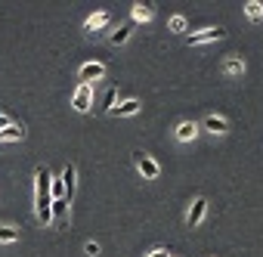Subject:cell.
<instances>
[{"instance_id":"obj_1","label":"cell","mask_w":263,"mask_h":257,"mask_svg":"<svg viewBox=\"0 0 263 257\" xmlns=\"http://www.w3.org/2000/svg\"><path fill=\"white\" fill-rule=\"evenodd\" d=\"M34 180H37V198H34V211H37V220L44 223V226H50L53 223V211H50V205H53V183H50V171L41 164L37 171H34Z\"/></svg>"},{"instance_id":"obj_2","label":"cell","mask_w":263,"mask_h":257,"mask_svg":"<svg viewBox=\"0 0 263 257\" xmlns=\"http://www.w3.org/2000/svg\"><path fill=\"white\" fill-rule=\"evenodd\" d=\"M134 161H137V168L143 171V177H146V180H155V177H158V161H155V158H149L146 152H134Z\"/></svg>"},{"instance_id":"obj_3","label":"cell","mask_w":263,"mask_h":257,"mask_svg":"<svg viewBox=\"0 0 263 257\" xmlns=\"http://www.w3.org/2000/svg\"><path fill=\"white\" fill-rule=\"evenodd\" d=\"M223 38H226L223 28H204V31H198V34H189V44L198 47V44H211V41H223Z\"/></svg>"},{"instance_id":"obj_4","label":"cell","mask_w":263,"mask_h":257,"mask_svg":"<svg viewBox=\"0 0 263 257\" xmlns=\"http://www.w3.org/2000/svg\"><path fill=\"white\" fill-rule=\"evenodd\" d=\"M90 102H93V87L81 84L74 90V112H90Z\"/></svg>"},{"instance_id":"obj_5","label":"cell","mask_w":263,"mask_h":257,"mask_svg":"<svg viewBox=\"0 0 263 257\" xmlns=\"http://www.w3.org/2000/svg\"><path fill=\"white\" fill-rule=\"evenodd\" d=\"M102 75H105V65H102V62H87V65H81V71H78V78H81L84 84L99 81Z\"/></svg>"},{"instance_id":"obj_6","label":"cell","mask_w":263,"mask_h":257,"mask_svg":"<svg viewBox=\"0 0 263 257\" xmlns=\"http://www.w3.org/2000/svg\"><path fill=\"white\" fill-rule=\"evenodd\" d=\"M204 214H208V201H204V198H195V201H192V211H189V217H186L189 229H195V226L204 220Z\"/></svg>"},{"instance_id":"obj_7","label":"cell","mask_w":263,"mask_h":257,"mask_svg":"<svg viewBox=\"0 0 263 257\" xmlns=\"http://www.w3.org/2000/svg\"><path fill=\"white\" fill-rule=\"evenodd\" d=\"M195 137H198V124H195V121L177 124V140H180V143H189V140H195Z\"/></svg>"},{"instance_id":"obj_8","label":"cell","mask_w":263,"mask_h":257,"mask_svg":"<svg viewBox=\"0 0 263 257\" xmlns=\"http://www.w3.org/2000/svg\"><path fill=\"white\" fill-rule=\"evenodd\" d=\"M62 189H65V201L74 195V164H65L62 171Z\"/></svg>"},{"instance_id":"obj_9","label":"cell","mask_w":263,"mask_h":257,"mask_svg":"<svg viewBox=\"0 0 263 257\" xmlns=\"http://www.w3.org/2000/svg\"><path fill=\"white\" fill-rule=\"evenodd\" d=\"M143 108V102L140 99H127V102H121L118 108H111V115H118V118H124V115H137Z\"/></svg>"},{"instance_id":"obj_10","label":"cell","mask_w":263,"mask_h":257,"mask_svg":"<svg viewBox=\"0 0 263 257\" xmlns=\"http://www.w3.org/2000/svg\"><path fill=\"white\" fill-rule=\"evenodd\" d=\"M108 22H111L108 13H96V16H90V19L84 22V28H87V31H99V28H105Z\"/></svg>"},{"instance_id":"obj_11","label":"cell","mask_w":263,"mask_h":257,"mask_svg":"<svg viewBox=\"0 0 263 257\" xmlns=\"http://www.w3.org/2000/svg\"><path fill=\"white\" fill-rule=\"evenodd\" d=\"M130 31H134V19H130V22H124V25H121L118 31H111V38H108V41H111L115 47H121V44H124V41L130 38Z\"/></svg>"},{"instance_id":"obj_12","label":"cell","mask_w":263,"mask_h":257,"mask_svg":"<svg viewBox=\"0 0 263 257\" xmlns=\"http://www.w3.org/2000/svg\"><path fill=\"white\" fill-rule=\"evenodd\" d=\"M204 127H208L211 134H226V121L217 118V115H208V118H204Z\"/></svg>"},{"instance_id":"obj_13","label":"cell","mask_w":263,"mask_h":257,"mask_svg":"<svg viewBox=\"0 0 263 257\" xmlns=\"http://www.w3.org/2000/svg\"><path fill=\"white\" fill-rule=\"evenodd\" d=\"M152 19V4H134V22Z\"/></svg>"},{"instance_id":"obj_14","label":"cell","mask_w":263,"mask_h":257,"mask_svg":"<svg viewBox=\"0 0 263 257\" xmlns=\"http://www.w3.org/2000/svg\"><path fill=\"white\" fill-rule=\"evenodd\" d=\"M22 137H25V131L19 124H10L7 131H0V140H22Z\"/></svg>"},{"instance_id":"obj_15","label":"cell","mask_w":263,"mask_h":257,"mask_svg":"<svg viewBox=\"0 0 263 257\" xmlns=\"http://www.w3.org/2000/svg\"><path fill=\"white\" fill-rule=\"evenodd\" d=\"M50 211H53V217H56V220H62V217L68 214V201H65V198H53Z\"/></svg>"},{"instance_id":"obj_16","label":"cell","mask_w":263,"mask_h":257,"mask_svg":"<svg viewBox=\"0 0 263 257\" xmlns=\"http://www.w3.org/2000/svg\"><path fill=\"white\" fill-rule=\"evenodd\" d=\"M245 13H248V19H260L263 16V4H257V0H248V4H245Z\"/></svg>"},{"instance_id":"obj_17","label":"cell","mask_w":263,"mask_h":257,"mask_svg":"<svg viewBox=\"0 0 263 257\" xmlns=\"http://www.w3.org/2000/svg\"><path fill=\"white\" fill-rule=\"evenodd\" d=\"M226 75H241L245 71V62H238V59H226Z\"/></svg>"},{"instance_id":"obj_18","label":"cell","mask_w":263,"mask_h":257,"mask_svg":"<svg viewBox=\"0 0 263 257\" xmlns=\"http://www.w3.org/2000/svg\"><path fill=\"white\" fill-rule=\"evenodd\" d=\"M16 238H19V232L13 226H0V242H16Z\"/></svg>"},{"instance_id":"obj_19","label":"cell","mask_w":263,"mask_h":257,"mask_svg":"<svg viewBox=\"0 0 263 257\" xmlns=\"http://www.w3.org/2000/svg\"><path fill=\"white\" fill-rule=\"evenodd\" d=\"M115 96H118V90L111 87V90L105 93V99H102V112H111V102H115Z\"/></svg>"},{"instance_id":"obj_20","label":"cell","mask_w":263,"mask_h":257,"mask_svg":"<svg viewBox=\"0 0 263 257\" xmlns=\"http://www.w3.org/2000/svg\"><path fill=\"white\" fill-rule=\"evenodd\" d=\"M171 28H174V31H186V19H183V16H174V19H171Z\"/></svg>"},{"instance_id":"obj_21","label":"cell","mask_w":263,"mask_h":257,"mask_svg":"<svg viewBox=\"0 0 263 257\" xmlns=\"http://www.w3.org/2000/svg\"><path fill=\"white\" fill-rule=\"evenodd\" d=\"M84 251H87L90 257H96V254H99V245H96V242H87V245H84Z\"/></svg>"},{"instance_id":"obj_22","label":"cell","mask_w":263,"mask_h":257,"mask_svg":"<svg viewBox=\"0 0 263 257\" xmlns=\"http://www.w3.org/2000/svg\"><path fill=\"white\" fill-rule=\"evenodd\" d=\"M10 124H13V121H10L7 115H0V131H7V127H10Z\"/></svg>"},{"instance_id":"obj_23","label":"cell","mask_w":263,"mask_h":257,"mask_svg":"<svg viewBox=\"0 0 263 257\" xmlns=\"http://www.w3.org/2000/svg\"><path fill=\"white\" fill-rule=\"evenodd\" d=\"M149 257H171V254H167V251H164V248H155V251H152V254H149Z\"/></svg>"}]
</instances>
